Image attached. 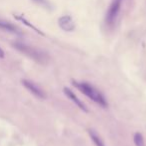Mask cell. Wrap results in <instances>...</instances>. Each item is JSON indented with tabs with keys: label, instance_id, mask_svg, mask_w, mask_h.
<instances>
[{
	"label": "cell",
	"instance_id": "cell-8",
	"mask_svg": "<svg viewBox=\"0 0 146 146\" xmlns=\"http://www.w3.org/2000/svg\"><path fill=\"white\" fill-rule=\"evenodd\" d=\"M88 133H89V136L91 138V140L93 141V143L95 144V146H105L104 142L102 141L101 137L97 134V132L94 129H89L88 130Z\"/></svg>",
	"mask_w": 146,
	"mask_h": 146
},
{
	"label": "cell",
	"instance_id": "cell-9",
	"mask_svg": "<svg viewBox=\"0 0 146 146\" xmlns=\"http://www.w3.org/2000/svg\"><path fill=\"white\" fill-rule=\"evenodd\" d=\"M134 143H135V146H145V142H144V138L143 135L139 132H136L134 134Z\"/></svg>",
	"mask_w": 146,
	"mask_h": 146
},
{
	"label": "cell",
	"instance_id": "cell-6",
	"mask_svg": "<svg viewBox=\"0 0 146 146\" xmlns=\"http://www.w3.org/2000/svg\"><path fill=\"white\" fill-rule=\"evenodd\" d=\"M64 94L67 96V97L69 98V99L71 100V101L73 102V103L75 104L77 107H79L81 110H83L84 112H88V109L86 108V106H85V104L83 103V102L81 101V100L79 99V98L77 97V96L75 95V93L72 91V90H70L69 88H66L65 87L64 89Z\"/></svg>",
	"mask_w": 146,
	"mask_h": 146
},
{
	"label": "cell",
	"instance_id": "cell-1",
	"mask_svg": "<svg viewBox=\"0 0 146 146\" xmlns=\"http://www.w3.org/2000/svg\"><path fill=\"white\" fill-rule=\"evenodd\" d=\"M72 84L75 86L76 88H78L79 91H81L83 94H85V95L87 96V97H89L92 101L97 103L98 105H100L101 107L106 108L108 106L107 100L105 99L103 94L98 89H96L94 86H92L91 84L88 83V82L72 81Z\"/></svg>",
	"mask_w": 146,
	"mask_h": 146
},
{
	"label": "cell",
	"instance_id": "cell-2",
	"mask_svg": "<svg viewBox=\"0 0 146 146\" xmlns=\"http://www.w3.org/2000/svg\"><path fill=\"white\" fill-rule=\"evenodd\" d=\"M13 47L16 48L18 51H20L21 53L25 54L26 56H28L32 60L40 63V64H46L49 61L48 54L43 50L36 48V47L30 46V45H27L22 42H14Z\"/></svg>",
	"mask_w": 146,
	"mask_h": 146
},
{
	"label": "cell",
	"instance_id": "cell-12",
	"mask_svg": "<svg viewBox=\"0 0 146 146\" xmlns=\"http://www.w3.org/2000/svg\"><path fill=\"white\" fill-rule=\"evenodd\" d=\"M4 57V52L1 48H0V58H3Z\"/></svg>",
	"mask_w": 146,
	"mask_h": 146
},
{
	"label": "cell",
	"instance_id": "cell-4",
	"mask_svg": "<svg viewBox=\"0 0 146 146\" xmlns=\"http://www.w3.org/2000/svg\"><path fill=\"white\" fill-rule=\"evenodd\" d=\"M21 82H22L23 86H24L30 93H32L35 97L39 98V99H45V98H46V93H45L38 85H36L34 82L30 81V80H26V79H23Z\"/></svg>",
	"mask_w": 146,
	"mask_h": 146
},
{
	"label": "cell",
	"instance_id": "cell-3",
	"mask_svg": "<svg viewBox=\"0 0 146 146\" xmlns=\"http://www.w3.org/2000/svg\"><path fill=\"white\" fill-rule=\"evenodd\" d=\"M122 1L123 0H112L111 4L109 5L107 12L105 16V22L108 25H113L115 23L116 19L118 17V14L121 9Z\"/></svg>",
	"mask_w": 146,
	"mask_h": 146
},
{
	"label": "cell",
	"instance_id": "cell-5",
	"mask_svg": "<svg viewBox=\"0 0 146 146\" xmlns=\"http://www.w3.org/2000/svg\"><path fill=\"white\" fill-rule=\"evenodd\" d=\"M58 25L62 30L72 32L75 30V23L69 15H63L58 19Z\"/></svg>",
	"mask_w": 146,
	"mask_h": 146
},
{
	"label": "cell",
	"instance_id": "cell-7",
	"mask_svg": "<svg viewBox=\"0 0 146 146\" xmlns=\"http://www.w3.org/2000/svg\"><path fill=\"white\" fill-rule=\"evenodd\" d=\"M0 29L6 31V32L13 33V34H21L20 30L15 25H13L12 23L8 22V21L1 20V19H0Z\"/></svg>",
	"mask_w": 146,
	"mask_h": 146
},
{
	"label": "cell",
	"instance_id": "cell-10",
	"mask_svg": "<svg viewBox=\"0 0 146 146\" xmlns=\"http://www.w3.org/2000/svg\"><path fill=\"white\" fill-rule=\"evenodd\" d=\"M33 2L37 3L39 5H42V6H45V7H49L50 4H49L48 0H32Z\"/></svg>",
	"mask_w": 146,
	"mask_h": 146
},
{
	"label": "cell",
	"instance_id": "cell-11",
	"mask_svg": "<svg viewBox=\"0 0 146 146\" xmlns=\"http://www.w3.org/2000/svg\"><path fill=\"white\" fill-rule=\"evenodd\" d=\"M16 18H17V19H19V20H21L23 23H24V24H26V25H28V26H30L31 28H32V29H34V30H35V31H37V32H38V33H40V34H42V33H41L40 31L38 30V29H36V28H35V27L33 26V25H31L30 23H29L28 21H26V20H25L24 18H22V17H18V16H16Z\"/></svg>",
	"mask_w": 146,
	"mask_h": 146
}]
</instances>
